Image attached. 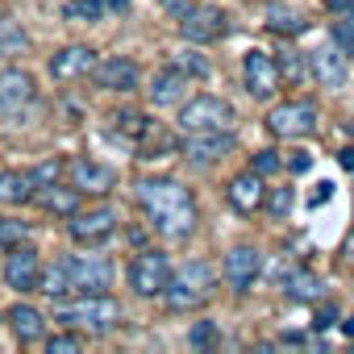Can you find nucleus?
I'll list each match as a JSON object with an SVG mask.
<instances>
[{
	"label": "nucleus",
	"instance_id": "f257e3e1",
	"mask_svg": "<svg viewBox=\"0 0 354 354\" xmlns=\"http://www.w3.org/2000/svg\"><path fill=\"white\" fill-rule=\"evenodd\" d=\"M138 201L150 213L158 234H167V238H188L192 234L196 205H192L184 184H175V180H142L138 184Z\"/></svg>",
	"mask_w": 354,
	"mask_h": 354
},
{
	"label": "nucleus",
	"instance_id": "f03ea898",
	"mask_svg": "<svg viewBox=\"0 0 354 354\" xmlns=\"http://www.w3.org/2000/svg\"><path fill=\"white\" fill-rule=\"evenodd\" d=\"M121 304L113 300V296H104V292H88V296H80V300H71V304H55V321H63V325H80V329H88V333H109V329H117L121 325Z\"/></svg>",
	"mask_w": 354,
	"mask_h": 354
},
{
	"label": "nucleus",
	"instance_id": "7ed1b4c3",
	"mask_svg": "<svg viewBox=\"0 0 354 354\" xmlns=\"http://www.w3.org/2000/svg\"><path fill=\"white\" fill-rule=\"evenodd\" d=\"M167 308L171 313H192V308H201L209 296H213V267L209 263H188L184 271H175L171 275V283H167Z\"/></svg>",
	"mask_w": 354,
	"mask_h": 354
},
{
	"label": "nucleus",
	"instance_id": "20e7f679",
	"mask_svg": "<svg viewBox=\"0 0 354 354\" xmlns=\"http://www.w3.org/2000/svg\"><path fill=\"white\" fill-rule=\"evenodd\" d=\"M234 125V109L221 96H196L180 109V129L196 133V129H230Z\"/></svg>",
	"mask_w": 354,
	"mask_h": 354
},
{
	"label": "nucleus",
	"instance_id": "39448f33",
	"mask_svg": "<svg viewBox=\"0 0 354 354\" xmlns=\"http://www.w3.org/2000/svg\"><path fill=\"white\" fill-rule=\"evenodd\" d=\"M171 283V263L162 250H142L133 263H129V288L138 296H162Z\"/></svg>",
	"mask_w": 354,
	"mask_h": 354
},
{
	"label": "nucleus",
	"instance_id": "423d86ee",
	"mask_svg": "<svg viewBox=\"0 0 354 354\" xmlns=\"http://www.w3.org/2000/svg\"><path fill=\"white\" fill-rule=\"evenodd\" d=\"M180 154H184L192 167H213V162H221L225 154H234V133H225V129H196V133L184 138Z\"/></svg>",
	"mask_w": 354,
	"mask_h": 354
},
{
	"label": "nucleus",
	"instance_id": "0eeeda50",
	"mask_svg": "<svg viewBox=\"0 0 354 354\" xmlns=\"http://www.w3.org/2000/svg\"><path fill=\"white\" fill-rule=\"evenodd\" d=\"M67 275H71V292H80V296H88V292H104V288H113V263L104 259V254H75V259H67Z\"/></svg>",
	"mask_w": 354,
	"mask_h": 354
},
{
	"label": "nucleus",
	"instance_id": "6e6552de",
	"mask_svg": "<svg viewBox=\"0 0 354 354\" xmlns=\"http://www.w3.org/2000/svg\"><path fill=\"white\" fill-rule=\"evenodd\" d=\"M267 125H271L275 138H308L317 129V109L308 100H288V104L271 109Z\"/></svg>",
	"mask_w": 354,
	"mask_h": 354
},
{
	"label": "nucleus",
	"instance_id": "1a4fd4ad",
	"mask_svg": "<svg viewBox=\"0 0 354 354\" xmlns=\"http://www.w3.org/2000/svg\"><path fill=\"white\" fill-rule=\"evenodd\" d=\"M117 221H121V213L109 209V205L88 209V213H75V221H71V238H75L80 246H100V242H109V238L117 234Z\"/></svg>",
	"mask_w": 354,
	"mask_h": 354
},
{
	"label": "nucleus",
	"instance_id": "9d476101",
	"mask_svg": "<svg viewBox=\"0 0 354 354\" xmlns=\"http://www.w3.org/2000/svg\"><path fill=\"white\" fill-rule=\"evenodd\" d=\"M242 71H246V92H250L254 100H271V96L279 92V63H275L267 50H246Z\"/></svg>",
	"mask_w": 354,
	"mask_h": 354
},
{
	"label": "nucleus",
	"instance_id": "9b49d317",
	"mask_svg": "<svg viewBox=\"0 0 354 354\" xmlns=\"http://www.w3.org/2000/svg\"><path fill=\"white\" fill-rule=\"evenodd\" d=\"M180 34L188 42H213L225 34V13L213 9V5H188L180 13Z\"/></svg>",
	"mask_w": 354,
	"mask_h": 354
},
{
	"label": "nucleus",
	"instance_id": "f8f14e48",
	"mask_svg": "<svg viewBox=\"0 0 354 354\" xmlns=\"http://www.w3.org/2000/svg\"><path fill=\"white\" fill-rule=\"evenodd\" d=\"M38 275H42L38 250H30V246H9V259H5V283L17 288V292H34V288H38Z\"/></svg>",
	"mask_w": 354,
	"mask_h": 354
},
{
	"label": "nucleus",
	"instance_id": "ddd939ff",
	"mask_svg": "<svg viewBox=\"0 0 354 354\" xmlns=\"http://www.w3.org/2000/svg\"><path fill=\"white\" fill-rule=\"evenodd\" d=\"M30 100H34V75H30V71H21V67L0 71V113L13 117V113H21Z\"/></svg>",
	"mask_w": 354,
	"mask_h": 354
},
{
	"label": "nucleus",
	"instance_id": "4468645a",
	"mask_svg": "<svg viewBox=\"0 0 354 354\" xmlns=\"http://www.w3.org/2000/svg\"><path fill=\"white\" fill-rule=\"evenodd\" d=\"M308 67H313V80H317L321 88H342L346 75H350L346 50H337V46H317V50L308 55Z\"/></svg>",
	"mask_w": 354,
	"mask_h": 354
},
{
	"label": "nucleus",
	"instance_id": "2eb2a0df",
	"mask_svg": "<svg viewBox=\"0 0 354 354\" xmlns=\"http://www.w3.org/2000/svg\"><path fill=\"white\" fill-rule=\"evenodd\" d=\"M138 63L133 59H104V63H96V71H92V80L104 88V92H133L138 88Z\"/></svg>",
	"mask_w": 354,
	"mask_h": 354
},
{
	"label": "nucleus",
	"instance_id": "dca6fc26",
	"mask_svg": "<svg viewBox=\"0 0 354 354\" xmlns=\"http://www.w3.org/2000/svg\"><path fill=\"white\" fill-rule=\"evenodd\" d=\"M146 96H150V104H154V109L180 104V100L188 96V75H184L180 67H162V71H154V80H150Z\"/></svg>",
	"mask_w": 354,
	"mask_h": 354
},
{
	"label": "nucleus",
	"instance_id": "f3484780",
	"mask_svg": "<svg viewBox=\"0 0 354 354\" xmlns=\"http://www.w3.org/2000/svg\"><path fill=\"white\" fill-rule=\"evenodd\" d=\"M71 184L80 188V192H96V196H104V192H113V184H117V175H113V167H100V162H92V158H71Z\"/></svg>",
	"mask_w": 354,
	"mask_h": 354
},
{
	"label": "nucleus",
	"instance_id": "a211bd4d",
	"mask_svg": "<svg viewBox=\"0 0 354 354\" xmlns=\"http://www.w3.org/2000/svg\"><path fill=\"white\" fill-rule=\"evenodd\" d=\"M259 267H263V259H259L254 246H234V250L225 254V279H230L238 292H246V288L259 279Z\"/></svg>",
	"mask_w": 354,
	"mask_h": 354
},
{
	"label": "nucleus",
	"instance_id": "6ab92c4d",
	"mask_svg": "<svg viewBox=\"0 0 354 354\" xmlns=\"http://www.w3.org/2000/svg\"><path fill=\"white\" fill-rule=\"evenodd\" d=\"M92 71H96V50H88V46H67L50 59L55 80H80V75H92Z\"/></svg>",
	"mask_w": 354,
	"mask_h": 354
},
{
	"label": "nucleus",
	"instance_id": "aec40b11",
	"mask_svg": "<svg viewBox=\"0 0 354 354\" xmlns=\"http://www.w3.org/2000/svg\"><path fill=\"white\" fill-rule=\"evenodd\" d=\"M263 201H267L263 175H254V171H242V175H234V180H230V205H234V209H242V213H254Z\"/></svg>",
	"mask_w": 354,
	"mask_h": 354
},
{
	"label": "nucleus",
	"instance_id": "412c9836",
	"mask_svg": "<svg viewBox=\"0 0 354 354\" xmlns=\"http://www.w3.org/2000/svg\"><path fill=\"white\" fill-rule=\"evenodd\" d=\"M34 201L46 209V213H59V217H75L80 213V188L75 184H46V188H38L34 192Z\"/></svg>",
	"mask_w": 354,
	"mask_h": 354
},
{
	"label": "nucleus",
	"instance_id": "4be33fe9",
	"mask_svg": "<svg viewBox=\"0 0 354 354\" xmlns=\"http://www.w3.org/2000/svg\"><path fill=\"white\" fill-rule=\"evenodd\" d=\"M38 192L34 171H0V205H30Z\"/></svg>",
	"mask_w": 354,
	"mask_h": 354
},
{
	"label": "nucleus",
	"instance_id": "5701e85b",
	"mask_svg": "<svg viewBox=\"0 0 354 354\" xmlns=\"http://www.w3.org/2000/svg\"><path fill=\"white\" fill-rule=\"evenodd\" d=\"M9 321H13V333H17L21 342H42V337H46V317H42L34 304H17V308L9 313Z\"/></svg>",
	"mask_w": 354,
	"mask_h": 354
},
{
	"label": "nucleus",
	"instance_id": "b1692460",
	"mask_svg": "<svg viewBox=\"0 0 354 354\" xmlns=\"http://www.w3.org/2000/svg\"><path fill=\"white\" fill-rule=\"evenodd\" d=\"M38 292H46L50 300H59V296H67L71 292V275H67V259H59V263H50L42 275H38Z\"/></svg>",
	"mask_w": 354,
	"mask_h": 354
},
{
	"label": "nucleus",
	"instance_id": "393cba45",
	"mask_svg": "<svg viewBox=\"0 0 354 354\" xmlns=\"http://www.w3.org/2000/svg\"><path fill=\"white\" fill-rule=\"evenodd\" d=\"M283 292H288V300H317L321 296V279L313 271H288L283 275Z\"/></svg>",
	"mask_w": 354,
	"mask_h": 354
},
{
	"label": "nucleus",
	"instance_id": "a878e982",
	"mask_svg": "<svg viewBox=\"0 0 354 354\" xmlns=\"http://www.w3.org/2000/svg\"><path fill=\"white\" fill-rule=\"evenodd\" d=\"M26 46H30L26 30H17L13 21H5V17H0V59H13V55H21Z\"/></svg>",
	"mask_w": 354,
	"mask_h": 354
},
{
	"label": "nucleus",
	"instance_id": "bb28decb",
	"mask_svg": "<svg viewBox=\"0 0 354 354\" xmlns=\"http://www.w3.org/2000/svg\"><path fill=\"white\" fill-rule=\"evenodd\" d=\"M71 21H100L104 17V0H71L67 5Z\"/></svg>",
	"mask_w": 354,
	"mask_h": 354
},
{
	"label": "nucleus",
	"instance_id": "cd10ccee",
	"mask_svg": "<svg viewBox=\"0 0 354 354\" xmlns=\"http://www.w3.org/2000/svg\"><path fill=\"white\" fill-rule=\"evenodd\" d=\"M292 205H296V201H292V188H271V192H267V213H271L275 221H283V217L292 213Z\"/></svg>",
	"mask_w": 354,
	"mask_h": 354
},
{
	"label": "nucleus",
	"instance_id": "c85d7f7f",
	"mask_svg": "<svg viewBox=\"0 0 354 354\" xmlns=\"http://www.w3.org/2000/svg\"><path fill=\"white\" fill-rule=\"evenodd\" d=\"M213 342H217V325H213V321H196V325L188 329V346L205 350V346H213Z\"/></svg>",
	"mask_w": 354,
	"mask_h": 354
},
{
	"label": "nucleus",
	"instance_id": "c756f323",
	"mask_svg": "<svg viewBox=\"0 0 354 354\" xmlns=\"http://www.w3.org/2000/svg\"><path fill=\"white\" fill-rule=\"evenodd\" d=\"M46 350H50V354H75V350H84V337H80V333H55V337L46 342Z\"/></svg>",
	"mask_w": 354,
	"mask_h": 354
},
{
	"label": "nucleus",
	"instance_id": "7c9ffc66",
	"mask_svg": "<svg viewBox=\"0 0 354 354\" xmlns=\"http://www.w3.org/2000/svg\"><path fill=\"white\" fill-rule=\"evenodd\" d=\"M267 17H271V30H279V34H296V30H304V21L292 17V13H283V9H271Z\"/></svg>",
	"mask_w": 354,
	"mask_h": 354
},
{
	"label": "nucleus",
	"instance_id": "2f4dec72",
	"mask_svg": "<svg viewBox=\"0 0 354 354\" xmlns=\"http://www.w3.org/2000/svg\"><path fill=\"white\" fill-rule=\"evenodd\" d=\"M250 171H254V175H275V171H279V154H275V150H259V154L250 158Z\"/></svg>",
	"mask_w": 354,
	"mask_h": 354
},
{
	"label": "nucleus",
	"instance_id": "473e14b6",
	"mask_svg": "<svg viewBox=\"0 0 354 354\" xmlns=\"http://www.w3.org/2000/svg\"><path fill=\"white\" fill-rule=\"evenodd\" d=\"M26 242V221H0V246H21Z\"/></svg>",
	"mask_w": 354,
	"mask_h": 354
},
{
	"label": "nucleus",
	"instance_id": "72a5a7b5",
	"mask_svg": "<svg viewBox=\"0 0 354 354\" xmlns=\"http://www.w3.org/2000/svg\"><path fill=\"white\" fill-rule=\"evenodd\" d=\"M175 67H180L184 75H209V63H205L201 55H188V50H184V55H175Z\"/></svg>",
	"mask_w": 354,
	"mask_h": 354
},
{
	"label": "nucleus",
	"instance_id": "f704fd0d",
	"mask_svg": "<svg viewBox=\"0 0 354 354\" xmlns=\"http://www.w3.org/2000/svg\"><path fill=\"white\" fill-rule=\"evenodd\" d=\"M63 175V162L59 158H50V162H42V167H34V180H38V188H46V184H55Z\"/></svg>",
	"mask_w": 354,
	"mask_h": 354
},
{
	"label": "nucleus",
	"instance_id": "c9c22d12",
	"mask_svg": "<svg viewBox=\"0 0 354 354\" xmlns=\"http://www.w3.org/2000/svg\"><path fill=\"white\" fill-rule=\"evenodd\" d=\"M333 38H337V46H342L346 55H354V21H337V26H333Z\"/></svg>",
	"mask_w": 354,
	"mask_h": 354
},
{
	"label": "nucleus",
	"instance_id": "e433bc0d",
	"mask_svg": "<svg viewBox=\"0 0 354 354\" xmlns=\"http://www.w3.org/2000/svg\"><path fill=\"white\" fill-rule=\"evenodd\" d=\"M329 325H337V308H333V304H321L317 317H313V329L321 333V329H329Z\"/></svg>",
	"mask_w": 354,
	"mask_h": 354
},
{
	"label": "nucleus",
	"instance_id": "4c0bfd02",
	"mask_svg": "<svg viewBox=\"0 0 354 354\" xmlns=\"http://www.w3.org/2000/svg\"><path fill=\"white\" fill-rule=\"evenodd\" d=\"M279 75H288V80H304V67H300V55H288V59L279 63Z\"/></svg>",
	"mask_w": 354,
	"mask_h": 354
},
{
	"label": "nucleus",
	"instance_id": "58836bf2",
	"mask_svg": "<svg viewBox=\"0 0 354 354\" xmlns=\"http://www.w3.org/2000/svg\"><path fill=\"white\" fill-rule=\"evenodd\" d=\"M288 167H292V171H296V175H304V171H308V167H313V158H308V154H304V150H292V154H288Z\"/></svg>",
	"mask_w": 354,
	"mask_h": 354
},
{
	"label": "nucleus",
	"instance_id": "ea45409f",
	"mask_svg": "<svg viewBox=\"0 0 354 354\" xmlns=\"http://www.w3.org/2000/svg\"><path fill=\"white\" fill-rule=\"evenodd\" d=\"M329 196H333V184H321V188L313 192V209H321V205H325Z\"/></svg>",
	"mask_w": 354,
	"mask_h": 354
},
{
	"label": "nucleus",
	"instance_id": "a19ab883",
	"mask_svg": "<svg viewBox=\"0 0 354 354\" xmlns=\"http://www.w3.org/2000/svg\"><path fill=\"white\" fill-rule=\"evenodd\" d=\"M158 5H162L167 13H184V9L192 5V0H158Z\"/></svg>",
	"mask_w": 354,
	"mask_h": 354
},
{
	"label": "nucleus",
	"instance_id": "79ce46f5",
	"mask_svg": "<svg viewBox=\"0 0 354 354\" xmlns=\"http://www.w3.org/2000/svg\"><path fill=\"white\" fill-rule=\"evenodd\" d=\"M337 158H342V167H350V171H354V150H350V146H346V150H342Z\"/></svg>",
	"mask_w": 354,
	"mask_h": 354
},
{
	"label": "nucleus",
	"instance_id": "37998d69",
	"mask_svg": "<svg viewBox=\"0 0 354 354\" xmlns=\"http://www.w3.org/2000/svg\"><path fill=\"white\" fill-rule=\"evenodd\" d=\"M342 333H346V337H354V317H346V321H342Z\"/></svg>",
	"mask_w": 354,
	"mask_h": 354
},
{
	"label": "nucleus",
	"instance_id": "c03bdc74",
	"mask_svg": "<svg viewBox=\"0 0 354 354\" xmlns=\"http://www.w3.org/2000/svg\"><path fill=\"white\" fill-rule=\"evenodd\" d=\"M346 250H350V259H354V234H350V242H346Z\"/></svg>",
	"mask_w": 354,
	"mask_h": 354
},
{
	"label": "nucleus",
	"instance_id": "a18cd8bd",
	"mask_svg": "<svg viewBox=\"0 0 354 354\" xmlns=\"http://www.w3.org/2000/svg\"><path fill=\"white\" fill-rule=\"evenodd\" d=\"M125 5H129V0H113V9H125Z\"/></svg>",
	"mask_w": 354,
	"mask_h": 354
}]
</instances>
